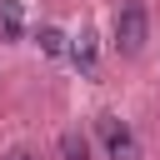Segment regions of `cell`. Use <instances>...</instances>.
Instances as JSON below:
<instances>
[{
    "label": "cell",
    "instance_id": "1",
    "mask_svg": "<svg viewBox=\"0 0 160 160\" xmlns=\"http://www.w3.org/2000/svg\"><path fill=\"white\" fill-rule=\"evenodd\" d=\"M145 40H150V10H145L140 0L120 5V10H115V50H120V55H140Z\"/></svg>",
    "mask_w": 160,
    "mask_h": 160
},
{
    "label": "cell",
    "instance_id": "2",
    "mask_svg": "<svg viewBox=\"0 0 160 160\" xmlns=\"http://www.w3.org/2000/svg\"><path fill=\"white\" fill-rule=\"evenodd\" d=\"M95 130H100V140H105L110 160H140V145H135V135H130V125H125L120 115H100V120H95Z\"/></svg>",
    "mask_w": 160,
    "mask_h": 160
},
{
    "label": "cell",
    "instance_id": "3",
    "mask_svg": "<svg viewBox=\"0 0 160 160\" xmlns=\"http://www.w3.org/2000/svg\"><path fill=\"white\" fill-rule=\"evenodd\" d=\"M60 155H65V160H90V140H85L80 130H65V135H60Z\"/></svg>",
    "mask_w": 160,
    "mask_h": 160
},
{
    "label": "cell",
    "instance_id": "4",
    "mask_svg": "<svg viewBox=\"0 0 160 160\" xmlns=\"http://www.w3.org/2000/svg\"><path fill=\"white\" fill-rule=\"evenodd\" d=\"M75 65L85 75H95V35L90 30H80V40H75Z\"/></svg>",
    "mask_w": 160,
    "mask_h": 160
},
{
    "label": "cell",
    "instance_id": "5",
    "mask_svg": "<svg viewBox=\"0 0 160 160\" xmlns=\"http://www.w3.org/2000/svg\"><path fill=\"white\" fill-rule=\"evenodd\" d=\"M0 30L10 40H20V0H0Z\"/></svg>",
    "mask_w": 160,
    "mask_h": 160
},
{
    "label": "cell",
    "instance_id": "6",
    "mask_svg": "<svg viewBox=\"0 0 160 160\" xmlns=\"http://www.w3.org/2000/svg\"><path fill=\"white\" fill-rule=\"evenodd\" d=\"M40 50H45V55H60V50H65V35L45 25V30H40Z\"/></svg>",
    "mask_w": 160,
    "mask_h": 160
},
{
    "label": "cell",
    "instance_id": "7",
    "mask_svg": "<svg viewBox=\"0 0 160 160\" xmlns=\"http://www.w3.org/2000/svg\"><path fill=\"white\" fill-rule=\"evenodd\" d=\"M5 160H35V155H30V150H10Z\"/></svg>",
    "mask_w": 160,
    "mask_h": 160
}]
</instances>
